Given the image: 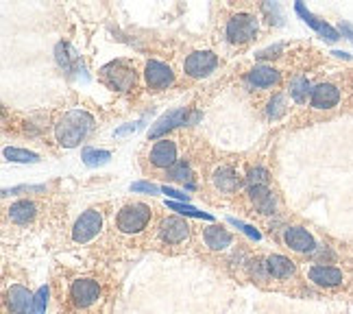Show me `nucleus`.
<instances>
[{
  "label": "nucleus",
  "mask_w": 353,
  "mask_h": 314,
  "mask_svg": "<svg viewBox=\"0 0 353 314\" xmlns=\"http://www.w3.org/2000/svg\"><path fill=\"white\" fill-rule=\"evenodd\" d=\"M249 201H251V206L260 214H275L277 201H275V195L270 193L266 186L249 188Z\"/></svg>",
  "instance_id": "nucleus-22"
},
{
  "label": "nucleus",
  "mask_w": 353,
  "mask_h": 314,
  "mask_svg": "<svg viewBox=\"0 0 353 314\" xmlns=\"http://www.w3.org/2000/svg\"><path fill=\"white\" fill-rule=\"evenodd\" d=\"M225 35L232 44H249L257 35V20L251 13H238V16L229 18L225 26Z\"/></svg>",
  "instance_id": "nucleus-5"
},
{
  "label": "nucleus",
  "mask_w": 353,
  "mask_h": 314,
  "mask_svg": "<svg viewBox=\"0 0 353 314\" xmlns=\"http://www.w3.org/2000/svg\"><path fill=\"white\" fill-rule=\"evenodd\" d=\"M46 304H48V288H46V286H42V288L37 291V295L33 297L31 314H44V310H46Z\"/></svg>",
  "instance_id": "nucleus-30"
},
{
  "label": "nucleus",
  "mask_w": 353,
  "mask_h": 314,
  "mask_svg": "<svg viewBox=\"0 0 353 314\" xmlns=\"http://www.w3.org/2000/svg\"><path fill=\"white\" fill-rule=\"evenodd\" d=\"M268 184V170L262 166L249 168L247 173V188H257V186H266Z\"/></svg>",
  "instance_id": "nucleus-29"
},
{
  "label": "nucleus",
  "mask_w": 353,
  "mask_h": 314,
  "mask_svg": "<svg viewBox=\"0 0 353 314\" xmlns=\"http://www.w3.org/2000/svg\"><path fill=\"white\" fill-rule=\"evenodd\" d=\"M286 109H288V105H286V97L283 94H275L273 99L268 101V118H273V120H277V118H281L283 114H286Z\"/></svg>",
  "instance_id": "nucleus-28"
},
{
  "label": "nucleus",
  "mask_w": 353,
  "mask_h": 314,
  "mask_svg": "<svg viewBox=\"0 0 353 314\" xmlns=\"http://www.w3.org/2000/svg\"><path fill=\"white\" fill-rule=\"evenodd\" d=\"M262 11L268 13V16H270V22H273V18H275V24H281L283 16H281V7H279L277 3H264V5H262Z\"/></svg>",
  "instance_id": "nucleus-31"
},
{
  "label": "nucleus",
  "mask_w": 353,
  "mask_h": 314,
  "mask_svg": "<svg viewBox=\"0 0 353 314\" xmlns=\"http://www.w3.org/2000/svg\"><path fill=\"white\" fill-rule=\"evenodd\" d=\"M307 277L312 284L321 286V288H334V286L343 284V271L327 264H314L307 268Z\"/></svg>",
  "instance_id": "nucleus-14"
},
{
  "label": "nucleus",
  "mask_w": 353,
  "mask_h": 314,
  "mask_svg": "<svg viewBox=\"0 0 353 314\" xmlns=\"http://www.w3.org/2000/svg\"><path fill=\"white\" fill-rule=\"evenodd\" d=\"M7 216H9V221L16 223V225H29L35 221L37 206L29 199H20L16 203H11L9 210H7Z\"/></svg>",
  "instance_id": "nucleus-20"
},
{
  "label": "nucleus",
  "mask_w": 353,
  "mask_h": 314,
  "mask_svg": "<svg viewBox=\"0 0 353 314\" xmlns=\"http://www.w3.org/2000/svg\"><path fill=\"white\" fill-rule=\"evenodd\" d=\"M92 129H94V118L85 109H70L55 125V138L61 146L72 148L83 142Z\"/></svg>",
  "instance_id": "nucleus-1"
},
{
  "label": "nucleus",
  "mask_w": 353,
  "mask_h": 314,
  "mask_svg": "<svg viewBox=\"0 0 353 314\" xmlns=\"http://www.w3.org/2000/svg\"><path fill=\"white\" fill-rule=\"evenodd\" d=\"M101 79H103L105 86H110L112 90H118V92L133 90L135 81H138V77H135V70L127 61H122V59L107 63L101 70Z\"/></svg>",
  "instance_id": "nucleus-3"
},
{
  "label": "nucleus",
  "mask_w": 353,
  "mask_h": 314,
  "mask_svg": "<svg viewBox=\"0 0 353 314\" xmlns=\"http://www.w3.org/2000/svg\"><path fill=\"white\" fill-rule=\"evenodd\" d=\"M101 297V286L97 279H90V277H81L74 279L70 286V299L77 308H90L99 302Z\"/></svg>",
  "instance_id": "nucleus-7"
},
{
  "label": "nucleus",
  "mask_w": 353,
  "mask_h": 314,
  "mask_svg": "<svg viewBox=\"0 0 353 314\" xmlns=\"http://www.w3.org/2000/svg\"><path fill=\"white\" fill-rule=\"evenodd\" d=\"M312 84L305 79V77H294L290 81V86H288V92H290V97L294 103H305L307 97H312Z\"/></svg>",
  "instance_id": "nucleus-23"
},
{
  "label": "nucleus",
  "mask_w": 353,
  "mask_h": 314,
  "mask_svg": "<svg viewBox=\"0 0 353 314\" xmlns=\"http://www.w3.org/2000/svg\"><path fill=\"white\" fill-rule=\"evenodd\" d=\"M144 79H146V86L151 88V90H164V88H168L174 81V75H172L170 66L161 63L157 59H151V61L146 63Z\"/></svg>",
  "instance_id": "nucleus-11"
},
{
  "label": "nucleus",
  "mask_w": 353,
  "mask_h": 314,
  "mask_svg": "<svg viewBox=\"0 0 353 314\" xmlns=\"http://www.w3.org/2000/svg\"><path fill=\"white\" fill-rule=\"evenodd\" d=\"M170 208L172 210H176V212H181V214H185V216H203V218H210L208 214H203V212H199V210H194V208H190V206H183V203H170Z\"/></svg>",
  "instance_id": "nucleus-33"
},
{
  "label": "nucleus",
  "mask_w": 353,
  "mask_h": 314,
  "mask_svg": "<svg viewBox=\"0 0 353 314\" xmlns=\"http://www.w3.org/2000/svg\"><path fill=\"white\" fill-rule=\"evenodd\" d=\"M310 103L314 109H332L341 103V90H338L334 84H321L312 90Z\"/></svg>",
  "instance_id": "nucleus-15"
},
{
  "label": "nucleus",
  "mask_w": 353,
  "mask_h": 314,
  "mask_svg": "<svg viewBox=\"0 0 353 314\" xmlns=\"http://www.w3.org/2000/svg\"><path fill=\"white\" fill-rule=\"evenodd\" d=\"M101 229H103V214L92 208L77 218V223L72 227V240L79 244H85L97 238L101 234Z\"/></svg>",
  "instance_id": "nucleus-6"
},
{
  "label": "nucleus",
  "mask_w": 353,
  "mask_h": 314,
  "mask_svg": "<svg viewBox=\"0 0 353 314\" xmlns=\"http://www.w3.org/2000/svg\"><path fill=\"white\" fill-rule=\"evenodd\" d=\"M312 257H314V260H325V257H327V260H332L334 253L327 247H316V251L312 253Z\"/></svg>",
  "instance_id": "nucleus-35"
},
{
  "label": "nucleus",
  "mask_w": 353,
  "mask_h": 314,
  "mask_svg": "<svg viewBox=\"0 0 353 314\" xmlns=\"http://www.w3.org/2000/svg\"><path fill=\"white\" fill-rule=\"evenodd\" d=\"M151 216H153V212L146 203H129V206H125L118 212L116 225L122 234H140V231L146 229Z\"/></svg>",
  "instance_id": "nucleus-2"
},
{
  "label": "nucleus",
  "mask_w": 353,
  "mask_h": 314,
  "mask_svg": "<svg viewBox=\"0 0 353 314\" xmlns=\"http://www.w3.org/2000/svg\"><path fill=\"white\" fill-rule=\"evenodd\" d=\"M157 240L164 247H179L190 240V225L179 216H166L157 227Z\"/></svg>",
  "instance_id": "nucleus-4"
},
{
  "label": "nucleus",
  "mask_w": 353,
  "mask_h": 314,
  "mask_svg": "<svg viewBox=\"0 0 353 314\" xmlns=\"http://www.w3.org/2000/svg\"><path fill=\"white\" fill-rule=\"evenodd\" d=\"M264 266H266V273L270 279H288L296 273V266L290 257L286 255H268L264 260Z\"/></svg>",
  "instance_id": "nucleus-17"
},
{
  "label": "nucleus",
  "mask_w": 353,
  "mask_h": 314,
  "mask_svg": "<svg viewBox=\"0 0 353 314\" xmlns=\"http://www.w3.org/2000/svg\"><path fill=\"white\" fill-rule=\"evenodd\" d=\"M338 29H341V33L343 35H347L351 42H353V26L351 24H347V22H341V26H338Z\"/></svg>",
  "instance_id": "nucleus-38"
},
{
  "label": "nucleus",
  "mask_w": 353,
  "mask_h": 314,
  "mask_svg": "<svg viewBox=\"0 0 353 314\" xmlns=\"http://www.w3.org/2000/svg\"><path fill=\"white\" fill-rule=\"evenodd\" d=\"M332 55H336V57H341V59H351V55L349 52H343V50H334Z\"/></svg>",
  "instance_id": "nucleus-39"
},
{
  "label": "nucleus",
  "mask_w": 353,
  "mask_h": 314,
  "mask_svg": "<svg viewBox=\"0 0 353 314\" xmlns=\"http://www.w3.org/2000/svg\"><path fill=\"white\" fill-rule=\"evenodd\" d=\"M5 157L9 159V161H20V164H33V161H39V155L37 153H31V151H24V148H11V146H7L5 148Z\"/></svg>",
  "instance_id": "nucleus-27"
},
{
  "label": "nucleus",
  "mask_w": 353,
  "mask_h": 314,
  "mask_svg": "<svg viewBox=\"0 0 353 314\" xmlns=\"http://www.w3.org/2000/svg\"><path fill=\"white\" fill-rule=\"evenodd\" d=\"M148 159H151V164L155 168H172L176 161V144L168 138H161L153 144L151 148V155H148Z\"/></svg>",
  "instance_id": "nucleus-13"
},
{
  "label": "nucleus",
  "mask_w": 353,
  "mask_h": 314,
  "mask_svg": "<svg viewBox=\"0 0 353 314\" xmlns=\"http://www.w3.org/2000/svg\"><path fill=\"white\" fill-rule=\"evenodd\" d=\"M57 61H59V66L63 68L65 72H72L79 57H77V52L72 50L70 44H59L57 46Z\"/></svg>",
  "instance_id": "nucleus-25"
},
{
  "label": "nucleus",
  "mask_w": 353,
  "mask_h": 314,
  "mask_svg": "<svg viewBox=\"0 0 353 314\" xmlns=\"http://www.w3.org/2000/svg\"><path fill=\"white\" fill-rule=\"evenodd\" d=\"M83 161L88 166H101V164H107L112 159L110 151H99V148H83Z\"/></svg>",
  "instance_id": "nucleus-26"
},
{
  "label": "nucleus",
  "mask_w": 353,
  "mask_h": 314,
  "mask_svg": "<svg viewBox=\"0 0 353 314\" xmlns=\"http://www.w3.org/2000/svg\"><path fill=\"white\" fill-rule=\"evenodd\" d=\"M161 193H164V195H168V197H172V199H181V201H188V195L179 193V190H172V188H168V186H164V188H161Z\"/></svg>",
  "instance_id": "nucleus-37"
},
{
  "label": "nucleus",
  "mask_w": 353,
  "mask_h": 314,
  "mask_svg": "<svg viewBox=\"0 0 353 314\" xmlns=\"http://www.w3.org/2000/svg\"><path fill=\"white\" fill-rule=\"evenodd\" d=\"M212 184L221 195H234L238 190V186H240L238 175H236V170L232 166H219V168H216L214 175H212Z\"/></svg>",
  "instance_id": "nucleus-21"
},
{
  "label": "nucleus",
  "mask_w": 353,
  "mask_h": 314,
  "mask_svg": "<svg viewBox=\"0 0 353 314\" xmlns=\"http://www.w3.org/2000/svg\"><path fill=\"white\" fill-rule=\"evenodd\" d=\"M283 240L296 253H314L316 251V240L305 227H286L283 231Z\"/></svg>",
  "instance_id": "nucleus-12"
},
{
  "label": "nucleus",
  "mask_w": 353,
  "mask_h": 314,
  "mask_svg": "<svg viewBox=\"0 0 353 314\" xmlns=\"http://www.w3.org/2000/svg\"><path fill=\"white\" fill-rule=\"evenodd\" d=\"M294 9H296L299 16L303 18V22H305L307 26H312V29H314L319 35H323L325 39H330V42H338V39H341V33H338L332 24H327L325 20H319L316 16H312V13L305 9V5H303V3H296V5H294Z\"/></svg>",
  "instance_id": "nucleus-18"
},
{
  "label": "nucleus",
  "mask_w": 353,
  "mask_h": 314,
  "mask_svg": "<svg viewBox=\"0 0 353 314\" xmlns=\"http://www.w3.org/2000/svg\"><path fill=\"white\" fill-rule=\"evenodd\" d=\"M279 70H275L273 66H255L253 70H249L247 75V84L251 88H257V90H266V88H273L279 84Z\"/></svg>",
  "instance_id": "nucleus-16"
},
{
  "label": "nucleus",
  "mask_w": 353,
  "mask_h": 314,
  "mask_svg": "<svg viewBox=\"0 0 353 314\" xmlns=\"http://www.w3.org/2000/svg\"><path fill=\"white\" fill-rule=\"evenodd\" d=\"M131 190H133V193H146V195H155L159 188H157L155 184H151V181H135V184H131Z\"/></svg>",
  "instance_id": "nucleus-32"
},
{
  "label": "nucleus",
  "mask_w": 353,
  "mask_h": 314,
  "mask_svg": "<svg viewBox=\"0 0 353 314\" xmlns=\"http://www.w3.org/2000/svg\"><path fill=\"white\" fill-rule=\"evenodd\" d=\"M216 66H219V59H216V55L210 52V50H196L192 55H188V59L183 63V70L188 77L192 79H203L208 77L216 70Z\"/></svg>",
  "instance_id": "nucleus-8"
},
{
  "label": "nucleus",
  "mask_w": 353,
  "mask_h": 314,
  "mask_svg": "<svg viewBox=\"0 0 353 314\" xmlns=\"http://www.w3.org/2000/svg\"><path fill=\"white\" fill-rule=\"evenodd\" d=\"M232 223H234L236 227H240V229L244 231V234H249L251 238H255V240H257V238H260V234H257V231H255L253 227H249V225H244V223H240V221H236V218H232Z\"/></svg>",
  "instance_id": "nucleus-36"
},
{
  "label": "nucleus",
  "mask_w": 353,
  "mask_h": 314,
  "mask_svg": "<svg viewBox=\"0 0 353 314\" xmlns=\"http://www.w3.org/2000/svg\"><path fill=\"white\" fill-rule=\"evenodd\" d=\"M190 122V116H188V107H176L172 109V112L164 114L161 116L155 125L148 129V140H157L161 138L164 133H168L170 129L174 127H181V125H188Z\"/></svg>",
  "instance_id": "nucleus-9"
},
{
  "label": "nucleus",
  "mask_w": 353,
  "mask_h": 314,
  "mask_svg": "<svg viewBox=\"0 0 353 314\" xmlns=\"http://www.w3.org/2000/svg\"><path fill=\"white\" fill-rule=\"evenodd\" d=\"M166 177L170 181H179V184H192V173H190V164L179 159L172 168L166 170Z\"/></svg>",
  "instance_id": "nucleus-24"
},
{
  "label": "nucleus",
  "mask_w": 353,
  "mask_h": 314,
  "mask_svg": "<svg viewBox=\"0 0 353 314\" xmlns=\"http://www.w3.org/2000/svg\"><path fill=\"white\" fill-rule=\"evenodd\" d=\"M31 306H33V295L29 293V288H24L20 284L9 286V291L5 295L7 314H29Z\"/></svg>",
  "instance_id": "nucleus-10"
},
{
  "label": "nucleus",
  "mask_w": 353,
  "mask_h": 314,
  "mask_svg": "<svg viewBox=\"0 0 353 314\" xmlns=\"http://www.w3.org/2000/svg\"><path fill=\"white\" fill-rule=\"evenodd\" d=\"M283 50V44H275V46H270L266 50H260L255 55L257 59H270V57H279V52Z\"/></svg>",
  "instance_id": "nucleus-34"
},
{
  "label": "nucleus",
  "mask_w": 353,
  "mask_h": 314,
  "mask_svg": "<svg viewBox=\"0 0 353 314\" xmlns=\"http://www.w3.org/2000/svg\"><path fill=\"white\" fill-rule=\"evenodd\" d=\"M203 242H205L208 249H212V251H225L232 247L234 236L221 225H210L203 229Z\"/></svg>",
  "instance_id": "nucleus-19"
}]
</instances>
